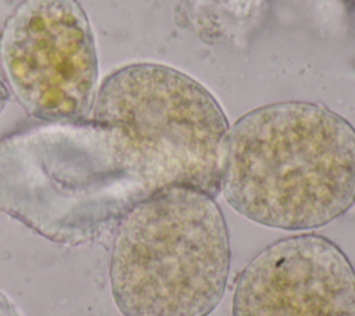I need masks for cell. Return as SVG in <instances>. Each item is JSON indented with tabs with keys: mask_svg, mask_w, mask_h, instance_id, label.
<instances>
[{
	"mask_svg": "<svg viewBox=\"0 0 355 316\" xmlns=\"http://www.w3.org/2000/svg\"><path fill=\"white\" fill-rule=\"evenodd\" d=\"M0 64L24 108L49 121H80L93 108L98 61L76 0H22L0 33Z\"/></svg>",
	"mask_w": 355,
	"mask_h": 316,
	"instance_id": "obj_4",
	"label": "cell"
},
{
	"mask_svg": "<svg viewBox=\"0 0 355 316\" xmlns=\"http://www.w3.org/2000/svg\"><path fill=\"white\" fill-rule=\"evenodd\" d=\"M215 197L168 187L122 216L110 266L123 316H208L229 279L230 244Z\"/></svg>",
	"mask_w": 355,
	"mask_h": 316,
	"instance_id": "obj_3",
	"label": "cell"
},
{
	"mask_svg": "<svg viewBox=\"0 0 355 316\" xmlns=\"http://www.w3.org/2000/svg\"><path fill=\"white\" fill-rule=\"evenodd\" d=\"M93 119L104 125L137 202L168 187L220 193L229 133L214 96L161 64H130L96 93Z\"/></svg>",
	"mask_w": 355,
	"mask_h": 316,
	"instance_id": "obj_2",
	"label": "cell"
},
{
	"mask_svg": "<svg viewBox=\"0 0 355 316\" xmlns=\"http://www.w3.org/2000/svg\"><path fill=\"white\" fill-rule=\"evenodd\" d=\"M232 316H355V270L323 236L277 240L241 270Z\"/></svg>",
	"mask_w": 355,
	"mask_h": 316,
	"instance_id": "obj_5",
	"label": "cell"
},
{
	"mask_svg": "<svg viewBox=\"0 0 355 316\" xmlns=\"http://www.w3.org/2000/svg\"><path fill=\"white\" fill-rule=\"evenodd\" d=\"M220 193L258 225L322 227L355 202V129L315 103L252 109L229 129Z\"/></svg>",
	"mask_w": 355,
	"mask_h": 316,
	"instance_id": "obj_1",
	"label": "cell"
}]
</instances>
